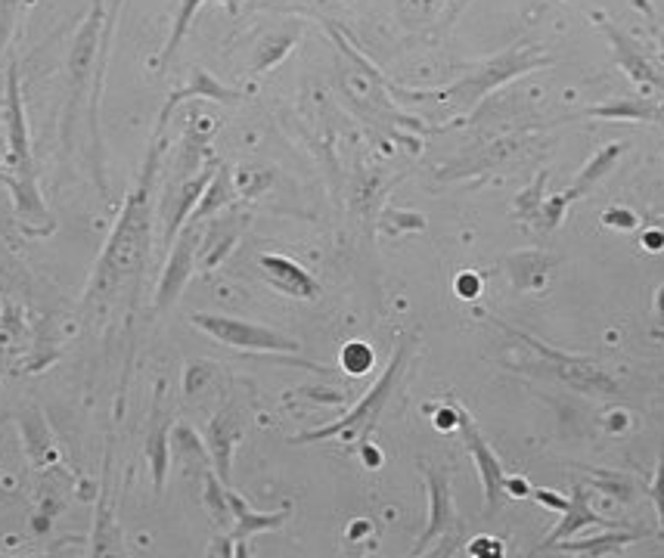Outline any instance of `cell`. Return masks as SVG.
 <instances>
[{
    "label": "cell",
    "instance_id": "6da1fadb",
    "mask_svg": "<svg viewBox=\"0 0 664 558\" xmlns=\"http://www.w3.org/2000/svg\"><path fill=\"white\" fill-rule=\"evenodd\" d=\"M156 171H159V140H152V146H149L144 175L128 196L125 211H122L113 236H109L97 267H94L91 286L84 292L87 304L106 307L144 271L146 252H149V230H152V180H156Z\"/></svg>",
    "mask_w": 664,
    "mask_h": 558
},
{
    "label": "cell",
    "instance_id": "7a4b0ae2",
    "mask_svg": "<svg viewBox=\"0 0 664 558\" xmlns=\"http://www.w3.org/2000/svg\"><path fill=\"white\" fill-rule=\"evenodd\" d=\"M410 345H413V335H407V338L398 341V348H394V354H391V364L386 367V372L376 379L373 388L363 394V400L357 403L351 413H345L339 422L324 425V429L295 434L292 444H314V441H329V438H339V441H345V444H367L370 431L376 429L379 415H382L386 403H389V398L394 394V388H398V379H401V372H404Z\"/></svg>",
    "mask_w": 664,
    "mask_h": 558
},
{
    "label": "cell",
    "instance_id": "3957f363",
    "mask_svg": "<svg viewBox=\"0 0 664 558\" xmlns=\"http://www.w3.org/2000/svg\"><path fill=\"white\" fill-rule=\"evenodd\" d=\"M193 323L209 333L214 341L236 348V351H259V354H298L302 345L289 335L276 333L271 326L249 323V319L224 317V314H193Z\"/></svg>",
    "mask_w": 664,
    "mask_h": 558
},
{
    "label": "cell",
    "instance_id": "277c9868",
    "mask_svg": "<svg viewBox=\"0 0 664 558\" xmlns=\"http://www.w3.org/2000/svg\"><path fill=\"white\" fill-rule=\"evenodd\" d=\"M544 65H550V56L535 53V50L528 48H513L506 50V53H500V56H494L491 63L478 65V69L470 72L463 81H456L454 87L447 91V96L456 99V103H478V99L485 94H491L494 87L519 78L525 72H531V69H544Z\"/></svg>",
    "mask_w": 664,
    "mask_h": 558
},
{
    "label": "cell",
    "instance_id": "5b68a950",
    "mask_svg": "<svg viewBox=\"0 0 664 558\" xmlns=\"http://www.w3.org/2000/svg\"><path fill=\"white\" fill-rule=\"evenodd\" d=\"M456 410H460V425H456V429L463 431V444H466V450H470L472 463H475L478 478H482V491H485V515H497L503 503V478H506L500 456L494 453V446L487 444V438L478 431L475 419H472L463 407H456Z\"/></svg>",
    "mask_w": 664,
    "mask_h": 558
},
{
    "label": "cell",
    "instance_id": "8992f818",
    "mask_svg": "<svg viewBox=\"0 0 664 558\" xmlns=\"http://www.w3.org/2000/svg\"><path fill=\"white\" fill-rule=\"evenodd\" d=\"M425 472V487H429V525L422 530L420 543L413 549V556H422L435 540L454 537L460 530V518L454 509V496H451V475L444 468L420 463Z\"/></svg>",
    "mask_w": 664,
    "mask_h": 558
},
{
    "label": "cell",
    "instance_id": "52a82bcc",
    "mask_svg": "<svg viewBox=\"0 0 664 558\" xmlns=\"http://www.w3.org/2000/svg\"><path fill=\"white\" fill-rule=\"evenodd\" d=\"M171 257H168V267L162 273V283H159V292H156V310H165L171 304L178 302L183 286L190 283V276L196 271V252L202 245V230L199 223L190 221V227L180 233L178 242H171Z\"/></svg>",
    "mask_w": 664,
    "mask_h": 558
},
{
    "label": "cell",
    "instance_id": "ba28073f",
    "mask_svg": "<svg viewBox=\"0 0 664 558\" xmlns=\"http://www.w3.org/2000/svg\"><path fill=\"white\" fill-rule=\"evenodd\" d=\"M7 137H10V161H13V175H17L10 180H34L32 146H29V125H25L22 94H19L17 63H10V72H7Z\"/></svg>",
    "mask_w": 664,
    "mask_h": 558
},
{
    "label": "cell",
    "instance_id": "9c48e42d",
    "mask_svg": "<svg viewBox=\"0 0 664 558\" xmlns=\"http://www.w3.org/2000/svg\"><path fill=\"white\" fill-rule=\"evenodd\" d=\"M597 22H600V32L609 38V44L615 50V63L628 72V78L636 81L643 91H664V78L655 72V65L649 63V56L643 53V48L633 41L631 34H624L618 29L612 19H605L597 13Z\"/></svg>",
    "mask_w": 664,
    "mask_h": 558
},
{
    "label": "cell",
    "instance_id": "30bf717a",
    "mask_svg": "<svg viewBox=\"0 0 664 558\" xmlns=\"http://www.w3.org/2000/svg\"><path fill=\"white\" fill-rule=\"evenodd\" d=\"M146 460L152 468V487L156 494H162L168 463H171V410L165 400V382L156 388V400L149 410V431H146Z\"/></svg>",
    "mask_w": 664,
    "mask_h": 558
},
{
    "label": "cell",
    "instance_id": "8fae6325",
    "mask_svg": "<svg viewBox=\"0 0 664 558\" xmlns=\"http://www.w3.org/2000/svg\"><path fill=\"white\" fill-rule=\"evenodd\" d=\"M261 271H264V280L276 288V292H283V295H289V298H302V302H314L317 295H320V283L310 276L302 264H295L289 257L283 255H261L259 257Z\"/></svg>",
    "mask_w": 664,
    "mask_h": 558
},
{
    "label": "cell",
    "instance_id": "7c38bea8",
    "mask_svg": "<svg viewBox=\"0 0 664 558\" xmlns=\"http://www.w3.org/2000/svg\"><path fill=\"white\" fill-rule=\"evenodd\" d=\"M196 96H205V99H218V103H236V99H243L240 91H233V87H224L221 81H214L205 72V69H193V75H190V84L187 87H180V91H171L168 99H165L162 112H159V122H156V137L152 140H159L162 137L165 125H168V118H171V112L178 103L183 99H196Z\"/></svg>",
    "mask_w": 664,
    "mask_h": 558
},
{
    "label": "cell",
    "instance_id": "4fadbf2b",
    "mask_svg": "<svg viewBox=\"0 0 664 558\" xmlns=\"http://www.w3.org/2000/svg\"><path fill=\"white\" fill-rule=\"evenodd\" d=\"M240 438H243V422H240V413L233 407L221 410V413L211 419V460H214V468H218V478L224 481V484H230V456H233V446L240 444Z\"/></svg>",
    "mask_w": 664,
    "mask_h": 558
},
{
    "label": "cell",
    "instance_id": "5bb4252c",
    "mask_svg": "<svg viewBox=\"0 0 664 558\" xmlns=\"http://www.w3.org/2000/svg\"><path fill=\"white\" fill-rule=\"evenodd\" d=\"M566 518L559 522V527L552 530L550 537L544 540V546L540 549H547L550 552L552 546L559 540H568V537H575L578 530H583V527L597 525V527H618L615 522H605L600 512L590 509V491H583L581 484L575 487V494H571V503H568V509L562 512Z\"/></svg>",
    "mask_w": 664,
    "mask_h": 558
},
{
    "label": "cell",
    "instance_id": "9a60e30c",
    "mask_svg": "<svg viewBox=\"0 0 664 558\" xmlns=\"http://www.w3.org/2000/svg\"><path fill=\"white\" fill-rule=\"evenodd\" d=\"M590 118H605V122H664V106L652 103L646 96H621L602 106L587 109Z\"/></svg>",
    "mask_w": 664,
    "mask_h": 558
},
{
    "label": "cell",
    "instance_id": "2e32d148",
    "mask_svg": "<svg viewBox=\"0 0 664 558\" xmlns=\"http://www.w3.org/2000/svg\"><path fill=\"white\" fill-rule=\"evenodd\" d=\"M228 503H230V512H233V522H236V527H233V543H245L249 537L261 534V530H276V527L289 518V512L286 509L274 512V515H264V512L249 509V506L243 503V496L233 494L230 487H228Z\"/></svg>",
    "mask_w": 664,
    "mask_h": 558
},
{
    "label": "cell",
    "instance_id": "e0dca14e",
    "mask_svg": "<svg viewBox=\"0 0 664 558\" xmlns=\"http://www.w3.org/2000/svg\"><path fill=\"white\" fill-rule=\"evenodd\" d=\"M646 537V530H609L605 527V534L602 537H587V540H559L552 549H559V552H568V556H609V552H615L621 546H631V543L643 540Z\"/></svg>",
    "mask_w": 664,
    "mask_h": 558
},
{
    "label": "cell",
    "instance_id": "ac0fdd59",
    "mask_svg": "<svg viewBox=\"0 0 664 558\" xmlns=\"http://www.w3.org/2000/svg\"><path fill=\"white\" fill-rule=\"evenodd\" d=\"M552 264H556V261H552L550 255H544V252H521V255H513L506 261L513 286L525 288V292H535V288L547 286Z\"/></svg>",
    "mask_w": 664,
    "mask_h": 558
},
{
    "label": "cell",
    "instance_id": "d6986e66",
    "mask_svg": "<svg viewBox=\"0 0 664 558\" xmlns=\"http://www.w3.org/2000/svg\"><path fill=\"white\" fill-rule=\"evenodd\" d=\"M624 149H628V146H624V144H609V146H602L600 152H597V156H593V159H590V165H587V168H583L581 175L575 177V183H571V187H568V190L562 192V196H566V199H568V202H575V199H581L583 192L593 190V187H597V183H600L602 177L612 175V168H615L618 159H621V156H624Z\"/></svg>",
    "mask_w": 664,
    "mask_h": 558
},
{
    "label": "cell",
    "instance_id": "ffe728a7",
    "mask_svg": "<svg viewBox=\"0 0 664 558\" xmlns=\"http://www.w3.org/2000/svg\"><path fill=\"white\" fill-rule=\"evenodd\" d=\"M230 199H233V183H230V171L228 168H218L214 175H211L209 187L202 192V199H199V206L193 208V214H190V221H205L211 218L214 211H221V208L228 206Z\"/></svg>",
    "mask_w": 664,
    "mask_h": 558
},
{
    "label": "cell",
    "instance_id": "44dd1931",
    "mask_svg": "<svg viewBox=\"0 0 664 558\" xmlns=\"http://www.w3.org/2000/svg\"><path fill=\"white\" fill-rule=\"evenodd\" d=\"M447 0H398V17L410 32H422L432 29L438 19L444 17Z\"/></svg>",
    "mask_w": 664,
    "mask_h": 558
},
{
    "label": "cell",
    "instance_id": "7402d4cb",
    "mask_svg": "<svg viewBox=\"0 0 664 558\" xmlns=\"http://www.w3.org/2000/svg\"><path fill=\"white\" fill-rule=\"evenodd\" d=\"M22 434H25V446H29V456L34 465H48L56 460V450L50 441L48 425L41 422V415L29 413L22 419Z\"/></svg>",
    "mask_w": 664,
    "mask_h": 558
},
{
    "label": "cell",
    "instance_id": "603a6c76",
    "mask_svg": "<svg viewBox=\"0 0 664 558\" xmlns=\"http://www.w3.org/2000/svg\"><path fill=\"white\" fill-rule=\"evenodd\" d=\"M295 32H283V34H267L264 41H261V48L255 50V63H252V72L261 75V72H267V69H274L292 48H295Z\"/></svg>",
    "mask_w": 664,
    "mask_h": 558
},
{
    "label": "cell",
    "instance_id": "cb8c5ba5",
    "mask_svg": "<svg viewBox=\"0 0 664 558\" xmlns=\"http://www.w3.org/2000/svg\"><path fill=\"white\" fill-rule=\"evenodd\" d=\"M202 3H205V0H180L178 17H175V29H171V38H168V44H165L162 50V65H168L171 60H175L180 41L187 38V32H190V22H193V17L199 13Z\"/></svg>",
    "mask_w": 664,
    "mask_h": 558
},
{
    "label": "cell",
    "instance_id": "d4e9b609",
    "mask_svg": "<svg viewBox=\"0 0 664 558\" xmlns=\"http://www.w3.org/2000/svg\"><path fill=\"white\" fill-rule=\"evenodd\" d=\"M373 348L367 345V341H348L345 348H341V369L348 372V376H363V372H370L373 369Z\"/></svg>",
    "mask_w": 664,
    "mask_h": 558
},
{
    "label": "cell",
    "instance_id": "484cf974",
    "mask_svg": "<svg viewBox=\"0 0 664 558\" xmlns=\"http://www.w3.org/2000/svg\"><path fill=\"white\" fill-rule=\"evenodd\" d=\"M470 556L475 558H503L506 556V549H503V540H497V537H472L470 540V549H466Z\"/></svg>",
    "mask_w": 664,
    "mask_h": 558
},
{
    "label": "cell",
    "instance_id": "4316f807",
    "mask_svg": "<svg viewBox=\"0 0 664 558\" xmlns=\"http://www.w3.org/2000/svg\"><path fill=\"white\" fill-rule=\"evenodd\" d=\"M602 223H605V227H615V230H636L640 218L633 214L631 208H609V211L602 214Z\"/></svg>",
    "mask_w": 664,
    "mask_h": 558
},
{
    "label": "cell",
    "instance_id": "83f0119b",
    "mask_svg": "<svg viewBox=\"0 0 664 558\" xmlns=\"http://www.w3.org/2000/svg\"><path fill=\"white\" fill-rule=\"evenodd\" d=\"M531 499H537V503H544L547 509L552 512H566L568 509V496L556 494V491H550V487H531Z\"/></svg>",
    "mask_w": 664,
    "mask_h": 558
},
{
    "label": "cell",
    "instance_id": "f1b7e54d",
    "mask_svg": "<svg viewBox=\"0 0 664 558\" xmlns=\"http://www.w3.org/2000/svg\"><path fill=\"white\" fill-rule=\"evenodd\" d=\"M649 496L655 503V512H658V522H662V534H664V456L658 460V468H655V481L649 487Z\"/></svg>",
    "mask_w": 664,
    "mask_h": 558
},
{
    "label": "cell",
    "instance_id": "f546056e",
    "mask_svg": "<svg viewBox=\"0 0 664 558\" xmlns=\"http://www.w3.org/2000/svg\"><path fill=\"white\" fill-rule=\"evenodd\" d=\"M19 0H0V50L7 48V38L13 32V17H17Z\"/></svg>",
    "mask_w": 664,
    "mask_h": 558
},
{
    "label": "cell",
    "instance_id": "4dcf8cb0",
    "mask_svg": "<svg viewBox=\"0 0 664 558\" xmlns=\"http://www.w3.org/2000/svg\"><path fill=\"white\" fill-rule=\"evenodd\" d=\"M478 292H482V280H478V273L466 271L456 276V295H460V298L472 302V298H478Z\"/></svg>",
    "mask_w": 664,
    "mask_h": 558
},
{
    "label": "cell",
    "instance_id": "1f68e13d",
    "mask_svg": "<svg viewBox=\"0 0 664 558\" xmlns=\"http://www.w3.org/2000/svg\"><path fill=\"white\" fill-rule=\"evenodd\" d=\"M503 494H513L516 499H525V496H531V484L521 478V475H513V478L506 475V478H503Z\"/></svg>",
    "mask_w": 664,
    "mask_h": 558
},
{
    "label": "cell",
    "instance_id": "d6a6232c",
    "mask_svg": "<svg viewBox=\"0 0 664 558\" xmlns=\"http://www.w3.org/2000/svg\"><path fill=\"white\" fill-rule=\"evenodd\" d=\"M456 425H460V410L456 407H441L435 413V429L454 431Z\"/></svg>",
    "mask_w": 664,
    "mask_h": 558
},
{
    "label": "cell",
    "instance_id": "836d02e7",
    "mask_svg": "<svg viewBox=\"0 0 664 558\" xmlns=\"http://www.w3.org/2000/svg\"><path fill=\"white\" fill-rule=\"evenodd\" d=\"M643 249H646V252H662L664 230H646V233H643Z\"/></svg>",
    "mask_w": 664,
    "mask_h": 558
},
{
    "label": "cell",
    "instance_id": "e575fe53",
    "mask_svg": "<svg viewBox=\"0 0 664 558\" xmlns=\"http://www.w3.org/2000/svg\"><path fill=\"white\" fill-rule=\"evenodd\" d=\"M655 314H658V323H662L664 329V286L658 288V295H655Z\"/></svg>",
    "mask_w": 664,
    "mask_h": 558
}]
</instances>
